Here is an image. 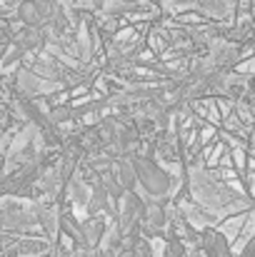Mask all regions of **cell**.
I'll return each mask as SVG.
<instances>
[{"label":"cell","instance_id":"1","mask_svg":"<svg viewBox=\"0 0 255 257\" xmlns=\"http://www.w3.org/2000/svg\"><path fill=\"white\" fill-rule=\"evenodd\" d=\"M193 190H195V197L210 210H225L238 202V195H233V190H228L225 185L215 182L213 177L203 172L193 175Z\"/></svg>","mask_w":255,"mask_h":257},{"label":"cell","instance_id":"2","mask_svg":"<svg viewBox=\"0 0 255 257\" xmlns=\"http://www.w3.org/2000/svg\"><path fill=\"white\" fill-rule=\"evenodd\" d=\"M133 163H135V170H138V182L143 185V190H145L150 197H155V200L168 197V192H170L168 172L163 170L155 160H150V158H145V155H135Z\"/></svg>","mask_w":255,"mask_h":257},{"label":"cell","instance_id":"3","mask_svg":"<svg viewBox=\"0 0 255 257\" xmlns=\"http://www.w3.org/2000/svg\"><path fill=\"white\" fill-rule=\"evenodd\" d=\"M53 13H55L53 0H25L18 8V18L28 28H43V23H50Z\"/></svg>","mask_w":255,"mask_h":257},{"label":"cell","instance_id":"4","mask_svg":"<svg viewBox=\"0 0 255 257\" xmlns=\"http://www.w3.org/2000/svg\"><path fill=\"white\" fill-rule=\"evenodd\" d=\"M200 245H203V252L208 257H223L230 252V245H228L225 235L218 232V230H205L200 235Z\"/></svg>","mask_w":255,"mask_h":257},{"label":"cell","instance_id":"5","mask_svg":"<svg viewBox=\"0 0 255 257\" xmlns=\"http://www.w3.org/2000/svg\"><path fill=\"white\" fill-rule=\"evenodd\" d=\"M105 237V220L100 215H90L83 222V242L85 250H95Z\"/></svg>","mask_w":255,"mask_h":257},{"label":"cell","instance_id":"6","mask_svg":"<svg viewBox=\"0 0 255 257\" xmlns=\"http://www.w3.org/2000/svg\"><path fill=\"white\" fill-rule=\"evenodd\" d=\"M113 197L108 195V190H105V185L98 180L95 185H93V192H90V202H88V212L90 215H100V212H108V215H113L115 210H113Z\"/></svg>","mask_w":255,"mask_h":257},{"label":"cell","instance_id":"7","mask_svg":"<svg viewBox=\"0 0 255 257\" xmlns=\"http://www.w3.org/2000/svg\"><path fill=\"white\" fill-rule=\"evenodd\" d=\"M115 175H118L120 185L125 187V192H135V187H138V170H135L133 158H123L118 163V168H115Z\"/></svg>","mask_w":255,"mask_h":257},{"label":"cell","instance_id":"8","mask_svg":"<svg viewBox=\"0 0 255 257\" xmlns=\"http://www.w3.org/2000/svg\"><path fill=\"white\" fill-rule=\"evenodd\" d=\"M15 45L23 48V50H38V48L45 45V33L40 28H28L25 25V30L15 38Z\"/></svg>","mask_w":255,"mask_h":257},{"label":"cell","instance_id":"9","mask_svg":"<svg viewBox=\"0 0 255 257\" xmlns=\"http://www.w3.org/2000/svg\"><path fill=\"white\" fill-rule=\"evenodd\" d=\"M35 222H38V215H30V212H5V215H0V225L8 227V230L30 227Z\"/></svg>","mask_w":255,"mask_h":257},{"label":"cell","instance_id":"10","mask_svg":"<svg viewBox=\"0 0 255 257\" xmlns=\"http://www.w3.org/2000/svg\"><path fill=\"white\" fill-rule=\"evenodd\" d=\"M165 222H168L165 207H163V205H150L148 212H145V220H143L145 230H148V232H158V230L165 227Z\"/></svg>","mask_w":255,"mask_h":257},{"label":"cell","instance_id":"11","mask_svg":"<svg viewBox=\"0 0 255 257\" xmlns=\"http://www.w3.org/2000/svg\"><path fill=\"white\" fill-rule=\"evenodd\" d=\"M45 242H40V240H20V242H15V247H13V252L20 257H35L40 255V252H45Z\"/></svg>","mask_w":255,"mask_h":257},{"label":"cell","instance_id":"12","mask_svg":"<svg viewBox=\"0 0 255 257\" xmlns=\"http://www.w3.org/2000/svg\"><path fill=\"white\" fill-rule=\"evenodd\" d=\"M48 117H50V122H53V125H60V122L73 120V117H75V110H73V107H68V105H60V107H53Z\"/></svg>","mask_w":255,"mask_h":257},{"label":"cell","instance_id":"13","mask_svg":"<svg viewBox=\"0 0 255 257\" xmlns=\"http://www.w3.org/2000/svg\"><path fill=\"white\" fill-rule=\"evenodd\" d=\"M18 87H20L25 95H33V92H38L40 83L35 80L33 73H20V75H18Z\"/></svg>","mask_w":255,"mask_h":257},{"label":"cell","instance_id":"14","mask_svg":"<svg viewBox=\"0 0 255 257\" xmlns=\"http://www.w3.org/2000/svg\"><path fill=\"white\" fill-rule=\"evenodd\" d=\"M70 192H73V200H75L78 205H88L93 190H88L85 182H70Z\"/></svg>","mask_w":255,"mask_h":257},{"label":"cell","instance_id":"15","mask_svg":"<svg viewBox=\"0 0 255 257\" xmlns=\"http://www.w3.org/2000/svg\"><path fill=\"white\" fill-rule=\"evenodd\" d=\"M130 247L135 250V257H153V250H150V245H148V240H143V237H130Z\"/></svg>","mask_w":255,"mask_h":257},{"label":"cell","instance_id":"16","mask_svg":"<svg viewBox=\"0 0 255 257\" xmlns=\"http://www.w3.org/2000/svg\"><path fill=\"white\" fill-rule=\"evenodd\" d=\"M203 5H205L208 13H213V15H218V18L228 13V3H225V0H203Z\"/></svg>","mask_w":255,"mask_h":257},{"label":"cell","instance_id":"17","mask_svg":"<svg viewBox=\"0 0 255 257\" xmlns=\"http://www.w3.org/2000/svg\"><path fill=\"white\" fill-rule=\"evenodd\" d=\"M243 100H245V102L250 105V110L255 112V87H248V92L243 95Z\"/></svg>","mask_w":255,"mask_h":257},{"label":"cell","instance_id":"18","mask_svg":"<svg viewBox=\"0 0 255 257\" xmlns=\"http://www.w3.org/2000/svg\"><path fill=\"white\" fill-rule=\"evenodd\" d=\"M238 257H255V235H253V240L245 245V250H243Z\"/></svg>","mask_w":255,"mask_h":257},{"label":"cell","instance_id":"19","mask_svg":"<svg viewBox=\"0 0 255 257\" xmlns=\"http://www.w3.org/2000/svg\"><path fill=\"white\" fill-rule=\"evenodd\" d=\"M115 257H135V250H133V247H123Z\"/></svg>","mask_w":255,"mask_h":257},{"label":"cell","instance_id":"20","mask_svg":"<svg viewBox=\"0 0 255 257\" xmlns=\"http://www.w3.org/2000/svg\"><path fill=\"white\" fill-rule=\"evenodd\" d=\"M0 43H10V30L8 28H0Z\"/></svg>","mask_w":255,"mask_h":257},{"label":"cell","instance_id":"21","mask_svg":"<svg viewBox=\"0 0 255 257\" xmlns=\"http://www.w3.org/2000/svg\"><path fill=\"white\" fill-rule=\"evenodd\" d=\"M8 45H10V43H0V60L5 58V53H8Z\"/></svg>","mask_w":255,"mask_h":257},{"label":"cell","instance_id":"22","mask_svg":"<svg viewBox=\"0 0 255 257\" xmlns=\"http://www.w3.org/2000/svg\"><path fill=\"white\" fill-rule=\"evenodd\" d=\"M93 8H98V10H103V8H105V0H93Z\"/></svg>","mask_w":255,"mask_h":257}]
</instances>
